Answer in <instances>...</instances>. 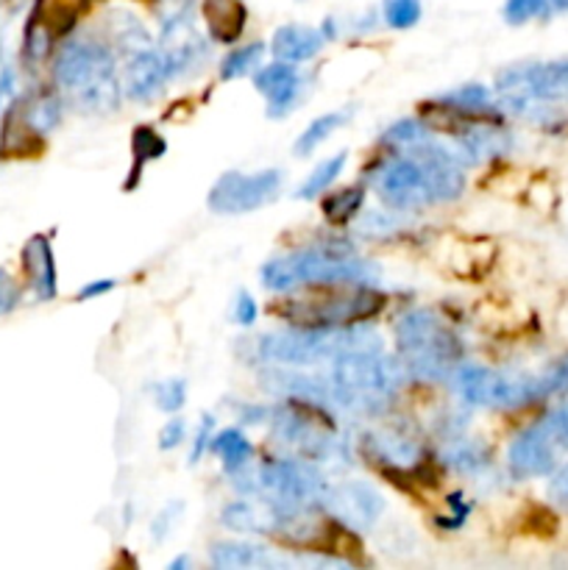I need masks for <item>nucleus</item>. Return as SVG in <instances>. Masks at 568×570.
<instances>
[{"mask_svg":"<svg viewBox=\"0 0 568 570\" xmlns=\"http://www.w3.org/2000/svg\"><path fill=\"white\" fill-rule=\"evenodd\" d=\"M379 276L376 265L354 259V248L349 243H323L306 250L273 259L262 271V282L267 289L301 287V284H368Z\"/></svg>","mask_w":568,"mask_h":570,"instance_id":"nucleus-3","label":"nucleus"},{"mask_svg":"<svg viewBox=\"0 0 568 570\" xmlns=\"http://www.w3.org/2000/svg\"><path fill=\"white\" fill-rule=\"evenodd\" d=\"M421 20V0H384V22L390 28H412Z\"/></svg>","mask_w":568,"mask_h":570,"instance_id":"nucleus-32","label":"nucleus"},{"mask_svg":"<svg viewBox=\"0 0 568 570\" xmlns=\"http://www.w3.org/2000/svg\"><path fill=\"white\" fill-rule=\"evenodd\" d=\"M555 445L557 440L551 438L546 423H538V426L518 434L516 443L510 445V456H507L512 476L532 479L551 473V468H555Z\"/></svg>","mask_w":568,"mask_h":570,"instance_id":"nucleus-15","label":"nucleus"},{"mask_svg":"<svg viewBox=\"0 0 568 570\" xmlns=\"http://www.w3.org/2000/svg\"><path fill=\"white\" fill-rule=\"evenodd\" d=\"M200 11H204V20L212 39L228 45L243 37L245 20H248L243 0H204Z\"/></svg>","mask_w":568,"mask_h":570,"instance_id":"nucleus-21","label":"nucleus"},{"mask_svg":"<svg viewBox=\"0 0 568 570\" xmlns=\"http://www.w3.org/2000/svg\"><path fill=\"white\" fill-rule=\"evenodd\" d=\"M254 87L267 98V115L284 117L298 106L304 78L293 70L290 61H276V65H267L265 70L256 72Z\"/></svg>","mask_w":568,"mask_h":570,"instance_id":"nucleus-16","label":"nucleus"},{"mask_svg":"<svg viewBox=\"0 0 568 570\" xmlns=\"http://www.w3.org/2000/svg\"><path fill=\"white\" fill-rule=\"evenodd\" d=\"M271 421V432L278 443L290 445L301 460L315 462H332L343 460V445L334 438L332 429L317 417L306 415L298 406H278V410L267 412Z\"/></svg>","mask_w":568,"mask_h":570,"instance_id":"nucleus-11","label":"nucleus"},{"mask_svg":"<svg viewBox=\"0 0 568 570\" xmlns=\"http://www.w3.org/2000/svg\"><path fill=\"white\" fill-rule=\"evenodd\" d=\"M165 150H167V142L154 131V128H148V126L134 128V134H131L134 165H131V178L126 181V189L137 187V178H139V173H143V167L148 165V161L159 159Z\"/></svg>","mask_w":568,"mask_h":570,"instance_id":"nucleus-24","label":"nucleus"},{"mask_svg":"<svg viewBox=\"0 0 568 570\" xmlns=\"http://www.w3.org/2000/svg\"><path fill=\"white\" fill-rule=\"evenodd\" d=\"M161 56H165V65H167V72H170V78L187 72L189 67H195V61L204 56V39L198 37V31H195V26L189 22L187 14L165 20Z\"/></svg>","mask_w":568,"mask_h":570,"instance_id":"nucleus-17","label":"nucleus"},{"mask_svg":"<svg viewBox=\"0 0 568 570\" xmlns=\"http://www.w3.org/2000/svg\"><path fill=\"white\" fill-rule=\"evenodd\" d=\"M282 187L278 170L262 173H223L209 193V209L217 215H245V212L262 209L271 204Z\"/></svg>","mask_w":568,"mask_h":570,"instance_id":"nucleus-12","label":"nucleus"},{"mask_svg":"<svg viewBox=\"0 0 568 570\" xmlns=\"http://www.w3.org/2000/svg\"><path fill=\"white\" fill-rule=\"evenodd\" d=\"M17 304H20V289H17L14 278L0 267V315H9Z\"/></svg>","mask_w":568,"mask_h":570,"instance_id":"nucleus-37","label":"nucleus"},{"mask_svg":"<svg viewBox=\"0 0 568 570\" xmlns=\"http://www.w3.org/2000/svg\"><path fill=\"white\" fill-rule=\"evenodd\" d=\"M212 451L223 460V465L228 471H239V468L248 465V460L254 456V445L245 440L243 432L237 429H223L221 434L212 438Z\"/></svg>","mask_w":568,"mask_h":570,"instance_id":"nucleus-25","label":"nucleus"},{"mask_svg":"<svg viewBox=\"0 0 568 570\" xmlns=\"http://www.w3.org/2000/svg\"><path fill=\"white\" fill-rule=\"evenodd\" d=\"M382 139L390 145H415L421 142V139H427V128H423L418 120H401V122H393V126L384 131Z\"/></svg>","mask_w":568,"mask_h":570,"instance_id":"nucleus-35","label":"nucleus"},{"mask_svg":"<svg viewBox=\"0 0 568 570\" xmlns=\"http://www.w3.org/2000/svg\"><path fill=\"white\" fill-rule=\"evenodd\" d=\"M549 499L555 501L557 507H562V510H568V465H562L560 471L551 476Z\"/></svg>","mask_w":568,"mask_h":570,"instance_id":"nucleus-38","label":"nucleus"},{"mask_svg":"<svg viewBox=\"0 0 568 570\" xmlns=\"http://www.w3.org/2000/svg\"><path fill=\"white\" fill-rule=\"evenodd\" d=\"M209 432H212V417L206 415L204 417V423H200V432H198V443H195V449H193V462H198L200 460V454H204V449H206V443H209Z\"/></svg>","mask_w":568,"mask_h":570,"instance_id":"nucleus-41","label":"nucleus"},{"mask_svg":"<svg viewBox=\"0 0 568 570\" xmlns=\"http://www.w3.org/2000/svg\"><path fill=\"white\" fill-rule=\"evenodd\" d=\"M9 87H11V72H9V67L0 61V109H3V100H6V95H9Z\"/></svg>","mask_w":568,"mask_h":570,"instance_id":"nucleus-43","label":"nucleus"},{"mask_svg":"<svg viewBox=\"0 0 568 570\" xmlns=\"http://www.w3.org/2000/svg\"><path fill=\"white\" fill-rule=\"evenodd\" d=\"M329 510V515L345 529H371L379 521V515L384 512V501L371 484L365 482H345L337 488H329L326 495L321 501Z\"/></svg>","mask_w":568,"mask_h":570,"instance_id":"nucleus-14","label":"nucleus"},{"mask_svg":"<svg viewBox=\"0 0 568 570\" xmlns=\"http://www.w3.org/2000/svg\"><path fill=\"white\" fill-rule=\"evenodd\" d=\"M323 48V33L315 28L304 26H284L278 28L276 37H273V56L278 61H306Z\"/></svg>","mask_w":568,"mask_h":570,"instance_id":"nucleus-22","label":"nucleus"},{"mask_svg":"<svg viewBox=\"0 0 568 570\" xmlns=\"http://www.w3.org/2000/svg\"><path fill=\"white\" fill-rule=\"evenodd\" d=\"M546 11H549V0H507L505 20L510 26H521V22L532 20V17L546 14Z\"/></svg>","mask_w":568,"mask_h":570,"instance_id":"nucleus-34","label":"nucleus"},{"mask_svg":"<svg viewBox=\"0 0 568 570\" xmlns=\"http://www.w3.org/2000/svg\"><path fill=\"white\" fill-rule=\"evenodd\" d=\"M154 399H156V406H159L161 412L173 415V412L182 410L184 401H187V384H184L182 379H167V382L156 384Z\"/></svg>","mask_w":568,"mask_h":570,"instance_id":"nucleus-33","label":"nucleus"},{"mask_svg":"<svg viewBox=\"0 0 568 570\" xmlns=\"http://www.w3.org/2000/svg\"><path fill=\"white\" fill-rule=\"evenodd\" d=\"M243 471L245 490H254V493H265L267 499L276 501V504L293 507V510H304L310 504H321L323 495H326L329 484L321 473L312 465L295 460H273L265 465L254 468V471Z\"/></svg>","mask_w":568,"mask_h":570,"instance_id":"nucleus-9","label":"nucleus"},{"mask_svg":"<svg viewBox=\"0 0 568 570\" xmlns=\"http://www.w3.org/2000/svg\"><path fill=\"white\" fill-rule=\"evenodd\" d=\"M568 0H549V11L546 14H566Z\"/></svg>","mask_w":568,"mask_h":570,"instance_id":"nucleus-44","label":"nucleus"},{"mask_svg":"<svg viewBox=\"0 0 568 570\" xmlns=\"http://www.w3.org/2000/svg\"><path fill=\"white\" fill-rule=\"evenodd\" d=\"M362 206V189H340V193H332L326 200H323V212H326L329 220L345 223L354 217V212Z\"/></svg>","mask_w":568,"mask_h":570,"instance_id":"nucleus-31","label":"nucleus"},{"mask_svg":"<svg viewBox=\"0 0 568 570\" xmlns=\"http://www.w3.org/2000/svg\"><path fill=\"white\" fill-rule=\"evenodd\" d=\"M457 390L468 404L490 410H518L543 399L540 379H512L477 365L457 367Z\"/></svg>","mask_w":568,"mask_h":570,"instance_id":"nucleus-10","label":"nucleus"},{"mask_svg":"<svg viewBox=\"0 0 568 570\" xmlns=\"http://www.w3.org/2000/svg\"><path fill=\"white\" fill-rule=\"evenodd\" d=\"M56 83L81 111L106 115L120 106L115 56L98 39H70L56 59Z\"/></svg>","mask_w":568,"mask_h":570,"instance_id":"nucleus-2","label":"nucleus"},{"mask_svg":"<svg viewBox=\"0 0 568 570\" xmlns=\"http://www.w3.org/2000/svg\"><path fill=\"white\" fill-rule=\"evenodd\" d=\"M111 287H115V282H111V278H100V282L87 284V287L78 293V298H95V295H100V293H109Z\"/></svg>","mask_w":568,"mask_h":570,"instance_id":"nucleus-42","label":"nucleus"},{"mask_svg":"<svg viewBox=\"0 0 568 570\" xmlns=\"http://www.w3.org/2000/svg\"><path fill=\"white\" fill-rule=\"evenodd\" d=\"M501 104L518 115H538L549 100L568 98V61H523L496 78Z\"/></svg>","mask_w":568,"mask_h":570,"instance_id":"nucleus-7","label":"nucleus"},{"mask_svg":"<svg viewBox=\"0 0 568 570\" xmlns=\"http://www.w3.org/2000/svg\"><path fill=\"white\" fill-rule=\"evenodd\" d=\"M329 382H332L334 404L373 415V412H382L393 399V393L404 382V371L399 362L384 356L379 348L351 351L332 362Z\"/></svg>","mask_w":568,"mask_h":570,"instance_id":"nucleus-4","label":"nucleus"},{"mask_svg":"<svg viewBox=\"0 0 568 570\" xmlns=\"http://www.w3.org/2000/svg\"><path fill=\"white\" fill-rule=\"evenodd\" d=\"M373 451H376L382 460L393 462V465H410L418 460V449L404 438H390V434H379L371 440Z\"/></svg>","mask_w":568,"mask_h":570,"instance_id":"nucleus-29","label":"nucleus"},{"mask_svg":"<svg viewBox=\"0 0 568 570\" xmlns=\"http://www.w3.org/2000/svg\"><path fill=\"white\" fill-rule=\"evenodd\" d=\"M262 53H265V45H262V42L245 45V48L234 50V53L228 56V59L223 61V67H221L223 81H232V78H239V76H245V72L254 70V67L259 65Z\"/></svg>","mask_w":568,"mask_h":570,"instance_id":"nucleus-30","label":"nucleus"},{"mask_svg":"<svg viewBox=\"0 0 568 570\" xmlns=\"http://www.w3.org/2000/svg\"><path fill=\"white\" fill-rule=\"evenodd\" d=\"M22 265L39 301H50L56 295V262L53 250L45 234H37L22 248Z\"/></svg>","mask_w":568,"mask_h":570,"instance_id":"nucleus-19","label":"nucleus"},{"mask_svg":"<svg viewBox=\"0 0 568 570\" xmlns=\"http://www.w3.org/2000/svg\"><path fill=\"white\" fill-rule=\"evenodd\" d=\"M440 104L462 111V115H479V111H490V92L484 87H479V83H468V87L445 95Z\"/></svg>","mask_w":568,"mask_h":570,"instance_id":"nucleus-27","label":"nucleus"},{"mask_svg":"<svg viewBox=\"0 0 568 570\" xmlns=\"http://www.w3.org/2000/svg\"><path fill=\"white\" fill-rule=\"evenodd\" d=\"M384 306V295L356 284L351 293H334L329 298L290 301L282 317L298 328H349L365 323Z\"/></svg>","mask_w":568,"mask_h":570,"instance_id":"nucleus-8","label":"nucleus"},{"mask_svg":"<svg viewBox=\"0 0 568 570\" xmlns=\"http://www.w3.org/2000/svg\"><path fill=\"white\" fill-rule=\"evenodd\" d=\"M170 78L161 50H150V45L137 48L126 59V89L128 98L150 100L165 89V81Z\"/></svg>","mask_w":568,"mask_h":570,"instance_id":"nucleus-18","label":"nucleus"},{"mask_svg":"<svg viewBox=\"0 0 568 570\" xmlns=\"http://www.w3.org/2000/svg\"><path fill=\"white\" fill-rule=\"evenodd\" d=\"M376 189L393 209H418L427 204L460 198L466 189L462 167L449 150L421 139L410 154L399 156L376 173Z\"/></svg>","mask_w":568,"mask_h":570,"instance_id":"nucleus-1","label":"nucleus"},{"mask_svg":"<svg viewBox=\"0 0 568 570\" xmlns=\"http://www.w3.org/2000/svg\"><path fill=\"white\" fill-rule=\"evenodd\" d=\"M234 317H237L239 326H254L256 321V304L248 293L237 295V304H234Z\"/></svg>","mask_w":568,"mask_h":570,"instance_id":"nucleus-39","label":"nucleus"},{"mask_svg":"<svg viewBox=\"0 0 568 570\" xmlns=\"http://www.w3.org/2000/svg\"><path fill=\"white\" fill-rule=\"evenodd\" d=\"M404 365L423 379H443L462 356V343L457 334L434 315L432 309H410L395 323Z\"/></svg>","mask_w":568,"mask_h":570,"instance_id":"nucleus-6","label":"nucleus"},{"mask_svg":"<svg viewBox=\"0 0 568 570\" xmlns=\"http://www.w3.org/2000/svg\"><path fill=\"white\" fill-rule=\"evenodd\" d=\"M184 440V421L182 417H173L165 429L159 432V449H176Z\"/></svg>","mask_w":568,"mask_h":570,"instance_id":"nucleus-40","label":"nucleus"},{"mask_svg":"<svg viewBox=\"0 0 568 570\" xmlns=\"http://www.w3.org/2000/svg\"><path fill=\"white\" fill-rule=\"evenodd\" d=\"M212 566L226 570H245V568H278L287 566L284 557H276L271 549L256 543H215L209 549Z\"/></svg>","mask_w":568,"mask_h":570,"instance_id":"nucleus-20","label":"nucleus"},{"mask_svg":"<svg viewBox=\"0 0 568 570\" xmlns=\"http://www.w3.org/2000/svg\"><path fill=\"white\" fill-rule=\"evenodd\" d=\"M343 122H345V115H340V111H332V115H323L317 117V120H312L310 126H306V131L298 137V142H295V156L312 154V150H315L329 134L337 131Z\"/></svg>","mask_w":568,"mask_h":570,"instance_id":"nucleus-26","label":"nucleus"},{"mask_svg":"<svg viewBox=\"0 0 568 570\" xmlns=\"http://www.w3.org/2000/svg\"><path fill=\"white\" fill-rule=\"evenodd\" d=\"M507 148V137L496 128L488 126H468L466 131H460V150L468 156L471 161H482L490 159V156L501 154Z\"/></svg>","mask_w":568,"mask_h":570,"instance_id":"nucleus-23","label":"nucleus"},{"mask_svg":"<svg viewBox=\"0 0 568 570\" xmlns=\"http://www.w3.org/2000/svg\"><path fill=\"white\" fill-rule=\"evenodd\" d=\"M84 0H37L26 26V56L31 61L48 59L56 39L72 31Z\"/></svg>","mask_w":568,"mask_h":570,"instance_id":"nucleus-13","label":"nucleus"},{"mask_svg":"<svg viewBox=\"0 0 568 570\" xmlns=\"http://www.w3.org/2000/svg\"><path fill=\"white\" fill-rule=\"evenodd\" d=\"M540 390H543V395L568 393V356H562V360L540 379Z\"/></svg>","mask_w":568,"mask_h":570,"instance_id":"nucleus-36","label":"nucleus"},{"mask_svg":"<svg viewBox=\"0 0 568 570\" xmlns=\"http://www.w3.org/2000/svg\"><path fill=\"white\" fill-rule=\"evenodd\" d=\"M382 348L379 337L368 328H290V332L265 334L259 340V356L276 365H317L334 362L351 351Z\"/></svg>","mask_w":568,"mask_h":570,"instance_id":"nucleus-5","label":"nucleus"},{"mask_svg":"<svg viewBox=\"0 0 568 570\" xmlns=\"http://www.w3.org/2000/svg\"><path fill=\"white\" fill-rule=\"evenodd\" d=\"M343 167H345V154H337V156H332V159H326L321 167H315V170H312V176L306 178L304 184H301L298 193H295V198H315L317 193H326L329 184L340 176V170H343Z\"/></svg>","mask_w":568,"mask_h":570,"instance_id":"nucleus-28","label":"nucleus"}]
</instances>
